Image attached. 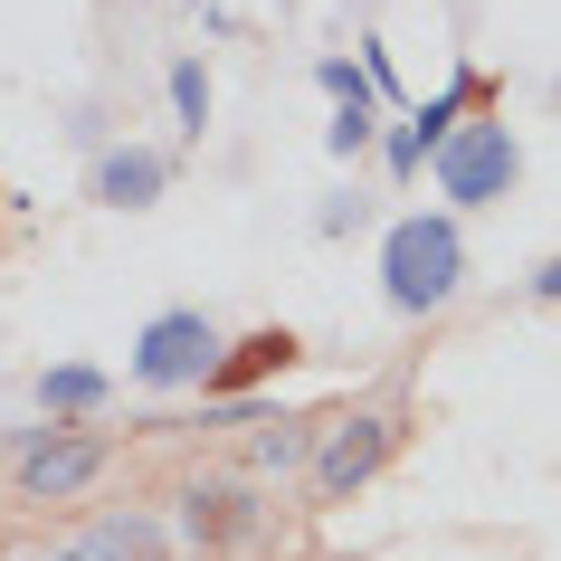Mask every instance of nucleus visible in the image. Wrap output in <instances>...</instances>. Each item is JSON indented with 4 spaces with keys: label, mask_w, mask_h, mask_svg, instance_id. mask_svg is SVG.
I'll use <instances>...</instances> for the list:
<instances>
[{
    "label": "nucleus",
    "mask_w": 561,
    "mask_h": 561,
    "mask_svg": "<svg viewBox=\"0 0 561 561\" xmlns=\"http://www.w3.org/2000/svg\"><path fill=\"white\" fill-rule=\"evenodd\" d=\"M552 105H561V77H552Z\"/></svg>",
    "instance_id": "20"
},
{
    "label": "nucleus",
    "mask_w": 561,
    "mask_h": 561,
    "mask_svg": "<svg viewBox=\"0 0 561 561\" xmlns=\"http://www.w3.org/2000/svg\"><path fill=\"white\" fill-rule=\"evenodd\" d=\"M219 324H209L201 305H172V314H152L144 333H134V381L144 390H209V371H219Z\"/></svg>",
    "instance_id": "3"
},
{
    "label": "nucleus",
    "mask_w": 561,
    "mask_h": 561,
    "mask_svg": "<svg viewBox=\"0 0 561 561\" xmlns=\"http://www.w3.org/2000/svg\"><path fill=\"white\" fill-rule=\"evenodd\" d=\"M286 362H305V343L286 324H257L248 343H229L219 353V371H209V400H248V390L266 381V371H286Z\"/></svg>",
    "instance_id": "8"
},
{
    "label": "nucleus",
    "mask_w": 561,
    "mask_h": 561,
    "mask_svg": "<svg viewBox=\"0 0 561 561\" xmlns=\"http://www.w3.org/2000/svg\"><path fill=\"white\" fill-rule=\"evenodd\" d=\"M362 77H371V95H381V105L400 95V77H390V48H381V38H362Z\"/></svg>",
    "instance_id": "17"
},
{
    "label": "nucleus",
    "mask_w": 561,
    "mask_h": 561,
    "mask_svg": "<svg viewBox=\"0 0 561 561\" xmlns=\"http://www.w3.org/2000/svg\"><path fill=\"white\" fill-rule=\"evenodd\" d=\"M314 447H324V419H266V428H248V467L296 476V467H314Z\"/></svg>",
    "instance_id": "11"
},
{
    "label": "nucleus",
    "mask_w": 561,
    "mask_h": 561,
    "mask_svg": "<svg viewBox=\"0 0 561 561\" xmlns=\"http://www.w3.org/2000/svg\"><path fill=\"white\" fill-rule=\"evenodd\" d=\"M457 286H467V229H457V209H410V219H390V238H381L390 314H438V305H457Z\"/></svg>",
    "instance_id": "1"
},
{
    "label": "nucleus",
    "mask_w": 561,
    "mask_h": 561,
    "mask_svg": "<svg viewBox=\"0 0 561 561\" xmlns=\"http://www.w3.org/2000/svg\"><path fill=\"white\" fill-rule=\"evenodd\" d=\"M438 172V201L447 209H495L514 181H524V144L504 134V124H457V144L428 162Z\"/></svg>",
    "instance_id": "4"
},
{
    "label": "nucleus",
    "mask_w": 561,
    "mask_h": 561,
    "mask_svg": "<svg viewBox=\"0 0 561 561\" xmlns=\"http://www.w3.org/2000/svg\"><path fill=\"white\" fill-rule=\"evenodd\" d=\"M371 134H381V105H333V124H324V152H371Z\"/></svg>",
    "instance_id": "13"
},
{
    "label": "nucleus",
    "mask_w": 561,
    "mask_h": 561,
    "mask_svg": "<svg viewBox=\"0 0 561 561\" xmlns=\"http://www.w3.org/2000/svg\"><path fill=\"white\" fill-rule=\"evenodd\" d=\"M115 467V438L105 428H10V476H20V495L30 504H67V495H87L95 476Z\"/></svg>",
    "instance_id": "2"
},
{
    "label": "nucleus",
    "mask_w": 561,
    "mask_h": 561,
    "mask_svg": "<svg viewBox=\"0 0 561 561\" xmlns=\"http://www.w3.org/2000/svg\"><path fill=\"white\" fill-rule=\"evenodd\" d=\"M362 209H371V201H362V191H343V201H324V209H314V229H324V238H343V229H362Z\"/></svg>",
    "instance_id": "16"
},
{
    "label": "nucleus",
    "mask_w": 561,
    "mask_h": 561,
    "mask_svg": "<svg viewBox=\"0 0 561 561\" xmlns=\"http://www.w3.org/2000/svg\"><path fill=\"white\" fill-rule=\"evenodd\" d=\"M381 162H390V172H400V181H410L419 162H428V144H419L410 124H390V134H381Z\"/></svg>",
    "instance_id": "15"
},
{
    "label": "nucleus",
    "mask_w": 561,
    "mask_h": 561,
    "mask_svg": "<svg viewBox=\"0 0 561 561\" xmlns=\"http://www.w3.org/2000/svg\"><path fill=\"white\" fill-rule=\"evenodd\" d=\"M172 115H181V134L201 144V124H209V67L201 58H172Z\"/></svg>",
    "instance_id": "12"
},
{
    "label": "nucleus",
    "mask_w": 561,
    "mask_h": 561,
    "mask_svg": "<svg viewBox=\"0 0 561 561\" xmlns=\"http://www.w3.org/2000/svg\"><path fill=\"white\" fill-rule=\"evenodd\" d=\"M172 191V152H152V144H105L95 152V201L105 209H152Z\"/></svg>",
    "instance_id": "7"
},
{
    "label": "nucleus",
    "mask_w": 561,
    "mask_h": 561,
    "mask_svg": "<svg viewBox=\"0 0 561 561\" xmlns=\"http://www.w3.org/2000/svg\"><path fill=\"white\" fill-rule=\"evenodd\" d=\"M390 438H400V419L390 410H353V419H324V447H314V495L324 504H343V495H362L371 476L390 467Z\"/></svg>",
    "instance_id": "5"
},
{
    "label": "nucleus",
    "mask_w": 561,
    "mask_h": 561,
    "mask_svg": "<svg viewBox=\"0 0 561 561\" xmlns=\"http://www.w3.org/2000/svg\"><path fill=\"white\" fill-rule=\"evenodd\" d=\"M105 400H115V371H95V362H48V371H38V410L67 419V428L95 419Z\"/></svg>",
    "instance_id": "10"
},
{
    "label": "nucleus",
    "mask_w": 561,
    "mask_h": 561,
    "mask_svg": "<svg viewBox=\"0 0 561 561\" xmlns=\"http://www.w3.org/2000/svg\"><path fill=\"white\" fill-rule=\"evenodd\" d=\"M533 296H542V305H561V257H542V266H533Z\"/></svg>",
    "instance_id": "18"
},
{
    "label": "nucleus",
    "mask_w": 561,
    "mask_h": 561,
    "mask_svg": "<svg viewBox=\"0 0 561 561\" xmlns=\"http://www.w3.org/2000/svg\"><path fill=\"white\" fill-rule=\"evenodd\" d=\"M87 561H172V524L162 514H105V524H87V542H77Z\"/></svg>",
    "instance_id": "9"
},
{
    "label": "nucleus",
    "mask_w": 561,
    "mask_h": 561,
    "mask_svg": "<svg viewBox=\"0 0 561 561\" xmlns=\"http://www.w3.org/2000/svg\"><path fill=\"white\" fill-rule=\"evenodd\" d=\"M266 524V504L248 476H191L181 485V542L191 552H229V542H248V533Z\"/></svg>",
    "instance_id": "6"
},
{
    "label": "nucleus",
    "mask_w": 561,
    "mask_h": 561,
    "mask_svg": "<svg viewBox=\"0 0 561 561\" xmlns=\"http://www.w3.org/2000/svg\"><path fill=\"white\" fill-rule=\"evenodd\" d=\"M48 561H87V552H77V542H67V552H48Z\"/></svg>",
    "instance_id": "19"
},
{
    "label": "nucleus",
    "mask_w": 561,
    "mask_h": 561,
    "mask_svg": "<svg viewBox=\"0 0 561 561\" xmlns=\"http://www.w3.org/2000/svg\"><path fill=\"white\" fill-rule=\"evenodd\" d=\"M314 87H324L333 105H381V95H371V77H362L353 58H324V67H314Z\"/></svg>",
    "instance_id": "14"
}]
</instances>
